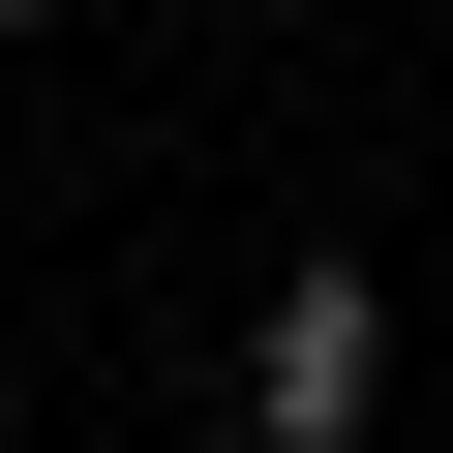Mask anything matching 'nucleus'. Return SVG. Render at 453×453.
<instances>
[{
    "label": "nucleus",
    "instance_id": "obj_2",
    "mask_svg": "<svg viewBox=\"0 0 453 453\" xmlns=\"http://www.w3.org/2000/svg\"><path fill=\"white\" fill-rule=\"evenodd\" d=\"M0 31H61V0H0Z\"/></svg>",
    "mask_w": 453,
    "mask_h": 453
},
{
    "label": "nucleus",
    "instance_id": "obj_1",
    "mask_svg": "<svg viewBox=\"0 0 453 453\" xmlns=\"http://www.w3.org/2000/svg\"><path fill=\"white\" fill-rule=\"evenodd\" d=\"M363 363H393V303L363 273H273L242 303V453H363Z\"/></svg>",
    "mask_w": 453,
    "mask_h": 453
}]
</instances>
